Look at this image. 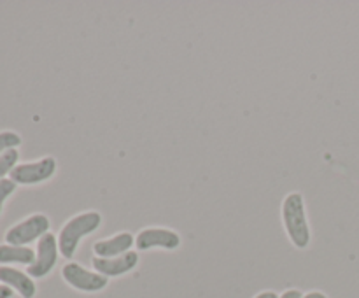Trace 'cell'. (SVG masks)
Listing matches in <instances>:
<instances>
[{
    "label": "cell",
    "instance_id": "obj_16",
    "mask_svg": "<svg viewBox=\"0 0 359 298\" xmlns=\"http://www.w3.org/2000/svg\"><path fill=\"white\" fill-rule=\"evenodd\" d=\"M0 298H13V287L2 284L0 286Z\"/></svg>",
    "mask_w": 359,
    "mask_h": 298
},
{
    "label": "cell",
    "instance_id": "obj_14",
    "mask_svg": "<svg viewBox=\"0 0 359 298\" xmlns=\"http://www.w3.org/2000/svg\"><path fill=\"white\" fill-rule=\"evenodd\" d=\"M16 191V182L11 179H0V214H2V205L6 198H9Z\"/></svg>",
    "mask_w": 359,
    "mask_h": 298
},
{
    "label": "cell",
    "instance_id": "obj_15",
    "mask_svg": "<svg viewBox=\"0 0 359 298\" xmlns=\"http://www.w3.org/2000/svg\"><path fill=\"white\" fill-rule=\"evenodd\" d=\"M302 297H304V294H302L300 290H286L279 298H302Z\"/></svg>",
    "mask_w": 359,
    "mask_h": 298
},
{
    "label": "cell",
    "instance_id": "obj_8",
    "mask_svg": "<svg viewBox=\"0 0 359 298\" xmlns=\"http://www.w3.org/2000/svg\"><path fill=\"white\" fill-rule=\"evenodd\" d=\"M91 265H93L95 272L102 273L105 277L125 276V273L132 272L139 265V252L128 251L121 256H116V258H97L95 256L91 259Z\"/></svg>",
    "mask_w": 359,
    "mask_h": 298
},
{
    "label": "cell",
    "instance_id": "obj_2",
    "mask_svg": "<svg viewBox=\"0 0 359 298\" xmlns=\"http://www.w3.org/2000/svg\"><path fill=\"white\" fill-rule=\"evenodd\" d=\"M102 226V214L97 210H86L70 217L58 233V248L65 259H72L79 242Z\"/></svg>",
    "mask_w": 359,
    "mask_h": 298
},
{
    "label": "cell",
    "instance_id": "obj_6",
    "mask_svg": "<svg viewBox=\"0 0 359 298\" xmlns=\"http://www.w3.org/2000/svg\"><path fill=\"white\" fill-rule=\"evenodd\" d=\"M58 238L53 233H46L39 238L37 252H35V262L28 265L27 273L30 277H46L58 262Z\"/></svg>",
    "mask_w": 359,
    "mask_h": 298
},
{
    "label": "cell",
    "instance_id": "obj_5",
    "mask_svg": "<svg viewBox=\"0 0 359 298\" xmlns=\"http://www.w3.org/2000/svg\"><path fill=\"white\" fill-rule=\"evenodd\" d=\"M56 174V160L53 156H44L30 163H18L11 172V181L16 184H39Z\"/></svg>",
    "mask_w": 359,
    "mask_h": 298
},
{
    "label": "cell",
    "instance_id": "obj_18",
    "mask_svg": "<svg viewBox=\"0 0 359 298\" xmlns=\"http://www.w3.org/2000/svg\"><path fill=\"white\" fill-rule=\"evenodd\" d=\"M302 298H328V297H326L325 293H321V291H311V293L304 294Z\"/></svg>",
    "mask_w": 359,
    "mask_h": 298
},
{
    "label": "cell",
    "instance_id": "obj_4",
    "mask_svg": "<svg viewBox=\"0 0 359 298\" xmlns=\"http://www.w3.org/2000/svg\"><path fill=\"white\" fill-rule=\"evenodd\" d=\"M62 277L69 286L77 291H84V293H95V291L104 290L109 283V277L98 272H91L76 262H69L67 265H63Z\"/></svg>",
    "mask_w": 359,
    "mask_h": 298
},
{
    "label": "cell",
    "instance_id": "obj_9",
    "mask_svg": "<svg viewBox=\"0 0 359 298\" xmlns=\"http://www.w3.org/2000/svg\"><path fill=\"white\" fill-rule=\"evenodd\" d=\"M135 244V238L130 231H119L114 237L104 238V241H97L93 244V251L97 258H116L125 252L132 251V245Z\"/></svg>",
    "mask_w": 359,
    "mask_h": 298
},
{
    "label": "cell",
    "instance_id": "obj_7",
    "mask_svg": "<svg viewBox=\"0 0 359 298\" xmlns=\"http://www.w3.org/2000/svg\"><path fill=\"white\" fill-rule=\"evenodd\" d=\"M135 245L139 251H149L153 248L174 251V249H177L181 245V235L175 230H170V228H144L135 237Z\"/></svg>",
    "mask_w": 359,
    "mask_h": 298
},
{
    "label": "cell",
    "instance_id": "obj_11",
    "mask_svg": "<svg viewBox=\"0 0 359 298\" xmlns=\"http://www.w3.org/2000/svg\"><path fill=\"white\" fill-rule=\"evenodd\" d=\"M35 262V252L32 248L25 245H0V263H21V265H32Z\"/></svg>",
    "mask_w": 359,
    "mask_h": 298
},
{
    "label": "cell",
    "instance_id": "obj_12",
    "mask_svg": "<svg viewBox=\"0 0 359 298\" xmlns=\"http://www.w3.org/2000/svg\"><path fill=\"white\" fill-rule=\"evenodd\" d=\"M18 160H20L18 149H9L4 154H0V179H4V175L11 174L14 170V167L18 165Z\"/></svg>",
    "mask_w": 359,
    "mask_h": 298
},
{
    "label": "cell",
    "instance_id": "obj_1",
    "mask_svg": "<svg viewBox=\"0 0 359 298\" xmlns=\"http://www.w3.org/2000/svg\"><path fill=\"white\" fill-rule=\"evenodd\" d=\"M283 223L286 228V233L294 248L305 249L311 244V226H309L307 210H305L304 195L298 191L287 193L283 202Z\"/></svg>",
    "mask_w": 359,
    "mask_h": 298
},
{
    "label": "cell",
    "instance_id": "obj_17",
    "mask_svg": "<svg viewBox=\"0 0 359 298\" xmlns=\"http://www.w3.org/2000/svg\"><path fill=\"white\" fill-rule=\"evenodd\" d=\"M255 298H279V294L276 291H262V293L256 294Z\"/></svg>",
    "mask_w": 359,
    "mask_h": 298
},
{
    "label": "cell",
    "instance_id": "obj_13",
    "mask_svg": "<svg viewBox=\"0 0 359 298\" xmlns=\"http://www.w3.org/2000/svg\"><path fill=\"white\" fill-rule=\"evenodd\" d=\"M21 144V137L16 132H0V154L9 149H16Z\"/></svg>",
    "mask_w": 359,
    "mask_h": 298
},
{
    "label": "cell",
    "instance_id": "obj_10",
    "mask_svg": "<svg viewBox=\"0 0 359 298\" xmlns=\"http://www.w3.org/2000/svg\"><path fill=\"white\" fill-rule=\"evenodd\" d=\"M0 280H2L6 286L16 290L23 298H34L35 291H37L32 277L28 276V273L21 272V270L13 269V266H0Z\"/></svg>",
    "mask_w": 359,
    "mask_h": 298
},
{
    "label": "cell",
    "instance_id": "obj_3",
    "mask_svg": "<svg viewBox=\"0 0 359 298\" xmlns=\"http://www.w3.org/2000/svg\"><path fill=\"white\" fill-rule=\"evenodd\" d=\"M49 217L46 214H34L21 223L14 224L6 233L9 245H27L49 233Z\"/></svg>",
    "mask_w": 359,
    "mask_h": 298
}]
</instances>
